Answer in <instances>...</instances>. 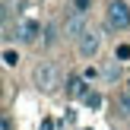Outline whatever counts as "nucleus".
Here are the masks:
<instances>
[{
    "instance_id": "4468645a",
    "label": "nucleus",
    "mask_w": 130,
    "mask_h": 130,
    "mask_svg": "<svg viewBox=\"0 0 130 130\" xmlns=\"http://www.w3.org/2000/svg\"><path fill=\"white\" fill-rule=\"evenodd\" d=\"M83 76H86V79H95V76H99V70H95V67H86V73H83Z\"/></svg>"
},
{
    "instance_id": "20e7f679",
    "label": "nucleus",
    "mask_w": 130,
    "mask_h": 130,
    "mask_svg": "<svg viewBox=\"0 0 130 130\" xmlns=\"http://www.w3.org/2000/svg\"><path fill=\"white\" fill-rule=\"evenodd\" d=\"M99 48H102V35L95 29H89L86 35L76 41V51H79V57H95L99 54Z\"/></svg>"
},
{
    "instance_id": "f03ea898",
    "label": "nucleus",
    "mask_w": 130,
    "mask_h": 130,
    "mask_svg": "<svg viewBox=\"0 0 130 130\" xmlns=\"http://www.w3.org/2000/svg\"><path fill=\"white\" fill-rule=\"evenodd\" d=\"M32 76H35V86L44 89V92H51V89L57 86V67H54L51 60H41V63L35 67V73H32Z\"/></svg>"
},
{
    "instance_id": "423d86ee",
    "label": "nucleus",
    "mask_w": 130,
    "mask_h": 130,
    "mask_svg": "<svg viewBox=\"0 0 130 130\" xmlns=\"http://www.w3.org/2000/svg\"><path fill=\"white\" fill-rule=\"evenodd\" d=\"M83 105H86V108H102V95L95 92V89H89L86 99H83Z\"/></svg>"
},
{
    "instance_id": "9d476101",
    "label": "nucleus",
    "mask_w": 130,
    "mask_h": 130,
    "mask_svg": "<svg viewBox=\"0 0 130 130\" xmlns=\"http://www.w3.org/2000/svg\"><path fill=\"white\" fill-rule=\"evenodd\" d=\"M3 63H6V67H16V63H19V54H16L13 48H6V51H3Z\"/></svg>"
},
{
    "instance_id": "6e6552de",
    "label": "nucleus",
    "mask_w": 130,
    "mask_h": 130,
    "mask_svg": "<svg viewBox=\"0 0 130 130\" xmlns=\"http://www.w3.org/2000/svg\"><path fill=\"white\" fill-rule=\"evenodd\" d=\"M118 111L124 114V118H130V92H124V95L118 99Z\"/></svg>"
},
{
    "instance_id": "7ed1b4c3",
    "label": "nucleus",
    "mask_w": 130,
    "mask_h": 130,
    "mask_svg": "<svg viewBox=\"0 0 130 130\" xmlns=\"http://www.w3.org/2000/svg\"><path fill=\"white\" fill-rule=\"evenodd\" d=\"M86 32H89V29H86V16H83V13H76V10H70V13H67V19H63V35L79 41Z\"/></svg>"
},
{
    "instance_id": "0eeeda50",
    "label": "nucleus",
    "mask_w": 130,
    "mask_h": 130,
    "mask_svg": "<svg viewBox=\"0 0 130 130\" xmlns=\"http://www.w3.org/2000/svg\"><path fill=\"white\" fill-rule=\"evenodd\" d=\"M54 41H57V25L48 22V25H44V48H51Z\"/></svg>"
},
{
    "instance_id": "f8f14e48",
    "label": "nucleus",
    "mask_w": 130,
    "mask_h": 130,
    "mask_svg": "<svg viewBox=\"0 0 130 130\" xmlns=\"http://www.w3.org/2000/svg\"><path fill=\"white\" fill-rule=\"evenodd\" d=\"M118 73H121V70H118V60H111V63L105 67V79H114Z\"/></svg>"
},
{
    "instance_id": "1a4fd4ad",
    "label": "nucleus",
    "mask_w": 130,
    "mask_h": 130,
    "mask_svg": "<svg viewBox=\"0 0 130 130\" xmlns=\"http://www.w3.org/2000/svg\"><path fill=\"white\" fill-rule=\"evenodd\" d=\"M70 95H79V99H86V83H83V79H73V83H70Z\"/></svg>"
},
{
    "instance_id": "f257e3e1",
    "label": "nucleus",
    "mask_w": 130,
    "mask_h": 130,
    "mask_svg": "<svg viewBox=\"0 0 130 130\" xmlns=\"http://www.w3.org/2000/svg\"><path fill=\"white\" fill-rule=\"evenodd\" d=\"M105 25L111 32H127L130 29V3H127V0H111V3H108Z\"/></svg>"
},
{
    "instance_id": "9b49d317",
    "label": "nucleus",
    "mask_w": 130,
    "mask_h": 130,
    "mask_svg": "<svg viewBox=\"0 0 130 130\" xmlns=\"http://www.w3.org/2000/svg\"><path fill=\"white\" fill-rule=\"evenodd\" d=\"M89 6H92V0H73V10H76V13H83V16L89 13Z\"/></svg>"
},
{
    "instance_id": "ddd939ff",
    "label": "nucleus",
    "mask_w": 130,
    "mask_h": 130,
    "mask_svg": "<svg viewBox=\"0 0 130 130\" xmlns=\"http://www.w3.org/2000/svg\"><path fill=\"white\" fill-rule=\"evenodd\" d=\"M118 57H121V60H127V57H130V44H121V48L114 51V60H118Z\"/></svg>"
},
{
    "instance_id": "39448f33",
    "label": "nucleus",
    "mask_w": 130,
    "mask_h": 130,
    "mask_svg": "<svg viewBox=\"0 0 130 130\" xmlns=\"http://www.w3.org/2000/svg\"><path fill=\"white\" fill-rule=\"evenodd\" d=\"M38 32H41V25H38L35 19H22V22L16 25V38L19 41H35Z\"/></svg>"
}]
</instances>
